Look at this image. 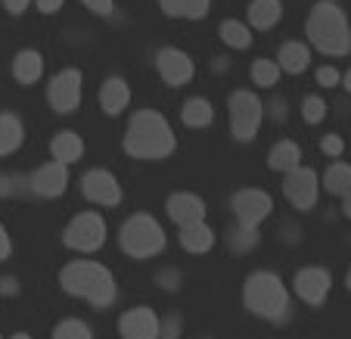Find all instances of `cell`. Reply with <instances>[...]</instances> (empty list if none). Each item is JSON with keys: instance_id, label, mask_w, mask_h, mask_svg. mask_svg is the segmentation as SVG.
Wrapping results in <instances>:
<instances>
[{"instance_id": "1", "label": "cell", "mask_w": 351, "mask_h": 339, "mask_svg": "<svg viewBox=\"0 0 351 339\" xmlns=\"http://www.w3.org/2000/svg\"><path fill=\"white\" fill-rule=\"evenodd\" d=\"M178 150V137L168 128L165 115L156 109H140L131 115L125 131V153L131 159H143V162H159Z\"/></svg>"}, {"instance_id": "2", "label": "cell", "mask_w": 351, "mask_h": 339, "mask_svg": "<svg viewBox=\"0 0 351 339\" xmlns=\"http://www.w3.org/2000/svg\"><path fill=\"white\" fill-rule=\"evenodd\" d=\"M60 286L69 296H75V299L90 302L97 312L109 308L115 302V296H119L112 271L106 265H99V261H87V259L69 261L60 271Z\"/></svg>"}, {"instance_id": "3", "label": "cell", "mask_w": 351, "mask_h": 339, "mask_svg": "<svg viewBox=\"0 0 351 339\" xmlns=\"http://www.w3.org/2000/svg\"><path fill=\"white\" fill-rule=\"evenodd\" d=\"M308 40L314 50L326 56H348L351 54V25L348 16L332 0H317L308 13Z\"/></svg>"}, {"instance_id": "4", "label": "cell", "mask_w": 351, "mask_h": 339, "mask_svg": "<svg viewBox=\"0 0 351 339\" xmlns=\"http://www.w3.org/2000/svg\"><path fill=\"white\" fill-rule=\"evenodd\" d=\"M243 305L252 314L265 320H274V324H283L289 320V293H286L283 280L274 271H255L245 277L243 283Z\"/></svg>"}, {"instance_id": "5", "label": "cell", "mask_w": 351, "mask_h": 339, "mask_svg": "<svg viewBox=\"0 0 351 339\" xmlns=\"http://www.w3.org/2000/svg\"><path fill=\"white\" fill-rule=\"evenodd\" d=\"M119 246L128 259H153L165 249V231L162 224L146 212H137L119 227Z\"/></svg>"}, {"instance_id": "6", "label": "cell", "mask_w": 351, "mask_h": 339, "mask_svg": "<svg viewBox=\"0 0 351 339\" xmlns=\"http://www.w3.org/2000/svg\"><path fill=\"white\" fill-rule=\"evenodd\" d=\"M230 131L239 143H252L258 137L261 119H265V103L258 100V93L252 91H233L230 93Z\"/></svg>"}, {"instance_id": "7", "label": "cell", "mask_w": 351, "mask_h": 339, "mask_svg": "<svg viewBox=\"0 0 351 339\" xmlns=\"http://www.w3.org/2000/svg\"><path fill=\"white\" fill-rule=\"evenodd\" d=\"M62 243L75 253H97L106 243V221L99 212H81L62 231Z\"/></svg>"}, {"instance_id": "8", "label": "cell", "mask_w": 351, "mask_h": 339, "mask_svg": "<svg viewBox=\"0 0 351 339\" xmlns=\"http://www.w3.org/2000/svg\"><path fill=\"white\" fill-rule=\"evenodd\" d=\"M81 93H84V75L78 69H62L60 75L50 78L47 84V103L60 115H72L81 106Z\"/></svg>"}, {"instance_id": "9", "label": "cell", "mask_w": 351, "mask_h": 339, "mask_svg": "<svg viewBox=\"0 0 351 339\" xmlns=\"http://www.w3.org/2000/svg\"><path fill=\"white\" fill-rule=\"evenodd\" d=\"M317 193H320V180L314 168H292L283 174V196L292 209L298 212H311L317 206Z\"/></svg>"}, {"instance_id": "10", "label": "cell", "mask_w": 351, "mask_h": 339, "mask_svg": "<svg viewBox=\"0 0 351 339\" xmlns=\"http://www.w3.org/2000/svg\"><path fill=\"white\" fill-rule=\"evenodd\" d=\"M230 209H233V215H237V224L258 227L261 221L271 215L274 202H271V196H267L265 190H258V187H245V190L233 193Z\"/></svg>"}, {"instance_id": "11", "label": "cell", "mask_w": 351, "mask_h": 339, "mask_svg": "<svg viewBox=\"0 0 351 339\" xmlns=\"http://www.w3.org/2000/svg\"><path fill=\"white\" fill-rule=\"evenodd\" d=\"M330 286H332V274L326 268H302V271H295V280H292L295 296L311 308L324 305L326 296H330Z\"/></svg>"}, {"instance_id": "12", "label": "cell", "mask_w": 351, "mask_h": 339, "mask_svg": "<svg viewBox=\"0 0 351 339\" xmlns=\"http://www.w3.org/2000/svg\"><path fill=\"white\" fill-rule=\"evenodd\" d=\"M81 193H84L90 202H97V206H119L121 202V184L115 180L112 172H106V168H90V172L81 178Z\"/></svg>"}, {"instance_id": "13", "label": "cell", "mask_w": 351, "mask_h": 339, "mask_svg": "<svg viewBox=\"0 0 351 339\" xmlns=\"http://www.w3.org/2000/svg\"><path fill=\"white\" fill-rule=\"evenodd\" d=\"M156 69H159L162 81H165L168 87L190 84L193 72H196L190 54H184V50H178V47H165V50H159V56H156Z\"/></svg>"}, {"instance_id": "14", "label": "cell", "mask_w": 351, "mask_h": 339, "mask_svg": "<svg viewBox=\"0 0 351 339\" xmlns=\"http://www.w3.org/2000/svg\"><path fill=\"white\" fill-rule=\"evenodd\" d=\"M159 333H162V320L156 318L153 308H146V305L131 308L119 320L121 339H159Z\"/></svg>"}, {"instance_id": "15", "label": "cell", "mask_w": 351, "mask_h": 339, "mask_svg": "<svg viewBox=\"0 0 351 339\" xmlns=\"http://www.w3.org/2000/svg\"><path fill=\"white\" fill-rule=\"evenodd\" d=\"M66 162H47V165H40L38 172L28 178V187H32V193H38V196H44V200H56V196H62L69 187V172H66Z\"/></svg>"}, {"instance_id": "16", "label": "cell", "mask_w": 351, "mask_h": 339, "mask_svg": "<svg viewBox=\"0 0 351 339\" xmlns=\"http://www.w3.org/2000/svg\"><path fill=\"white\" fill-rule=\"evenodd\" d=\"M165 212L178 227H186L196 221H206V202L196 193H171L165 202Z\"/></svg>"}, {"instance_id": "17", "label": "cell", "mask_w": 351, "mask_h": 339, "mask_svg": "<svg viewBox=\"0 0 351 339\" xmlns=\"http://www.w3.org/2000/svg\"><path fill=\"white\" fill-rule=\"evenodd\" d=\"M131 103V84H128L121 75H109L99 87V106L106 115H121Z\"/></svg>"}, {"instance_id": "18", "label": "cell", "mask_w": 351, "mask_h": 339, "mask_svg": "<svg viewBox=\"0 0 351 339\" xmlns=\"http://www.w3.org/2000/svg\"><path fill=\"white\" fill-rule=\"evenodd\" d=\"M277 62H280V69L289 75L308 72V66H311V47L302 44V40H286V44L280 47Z\"/></svg>"}, {"instance_id": "19", "label": "cell", "mask_w": 351, "mask_h": 339, "mask_svg": "<svg viewBox=\"0 0 351 339\" xmlns=\"http://www.w3.org/2000/svg\"><path fill=\"white\" fill-rule=\"evenodd\" d=\"M40 75H44V56L38 50H19L13 60V78L22 87H32L40 81Z\"/></svg>"}, {"instance_id": "20", "label": "cell", "mask_w": 351, "mask_h": 339, "mask_svg": "<svg viewBox=\"0 0 351 339\" xmlns=\"http://www.w3.org/2000/svg\"><path fill=\"white\" fill-rule=\"evenodd\" d=\"M180 246L190 255H202L215 246V231L206 224V221H196V224L180 227Z\"/></svg>"}, {"instance_id": "21", "label": "cell", "mask_w": 351, "mask_h": 339, "mask_svg": "<svg viewBox=\"0 0 351 339\" xmlns=\"http://www.w3.org/2000/svg\"><path fill=\"white\" fill-rule=\"evenodd\" d=\"M50 153H53L56 162H66V165H75V162L84 156V140L75 131H60L50 140Z\"/></svg>"}, {"instance_id": "22", "label": "cell", "mask_w": 351, "mask_h": 339, "mask_svg": "<svg viewBox=\"0 0 351 339\" xmlns=\"http://www.w3.org/2000/svg\"><path fill=\"white\" fill-rule=\"evenodd\" d=\"M280 19H283V3L280 0H252L249 3V25L258 28V32L274 28Z\"/></svg>"}, {"instance_id": "23", "label": "cell", "mask_w": 351, "mask_h": 339, "mask_svg": "<svg viewBox=\"0 0 351 339\" xmlns=\"http://www.w3.org/2000/svg\"><path fill=\"white\" fill-rule=\"evenodd\" d=\"M159 7L171 19H206L212 10V0H159Z\"/></svg>"}, {"instance_id": "24", "label": "cell", "mask_w": 351, "mask_h": 339, "mask_svg": "<svg viewBox=\"0 0 351 339\" xmlns=\"http://www.w3.org/2000/svg\"><path fill=\"white\" fill-rule=\"evenodd\" d=\"M298 162H302V150H298V143H292V140H280V143H274L271 153H267V165H271V172H292V168H298Z\"/></svg>"}, {"instance_id": "25", "label": "cell", "mask_w": 351, "mask_h": 339, "mask_svg": "<svg viewBox=\"0 0 351 339\" xmlns=\"http://www.w3.org/2000/svg\"><path fill=\"white\" fill-rule=\"evenodd\" d=\"M25 140V128L13 113H0V156H10L22 147Z\"/></svg>"}, {"instance_id": "26", "label": "cell", "mask_w": 351, "mask_h": 339, "mask_svg": "<svg viewBox=\"0 0 351 339\" xmlns=\"http://www.w3.org/2000/svg\"><path fill=\"white\" fill-rule=\"evenodd\" d=\"M180 119H184L186 128H208L215 121V109L206 97H190L180 109Z\"/></svg>"}, {"instance_id": "27", "label": "cell", "mask_w": 351, "mask_h": 339, "mask_svg": "<svg viewBox=\"0 0 351 339\" xmlns=\"http://www.w3.org/2000/svg\"><path fill=\"white\" fill-rule=\"evenodd\" d=\"M324 190L332 196H348L351 193V165L345 162H332L324 174Z\"/></svg>"}, {"instance_id": "28", "label": "cell", "mask_w": 351, "mask_h": 339, "mask_svg": "<svg viewBox=\"0 0 351 339\" xmlns=\"http://www.w3.org/2000/svg\"><path fill=\"white\" fill-rule=\"evenodd\" d=\"M218 34H221V40H224L227 47H233V50H245V47H252V32H249V25H243L239 19L221 22Z\"/></svg>"}, {"instance_id": "29", "label": "cell", "mask_w": 351, "mask_h": 339, "mask_svg": "<svg viewBox=\"0 0 351 339\" xmlns=\"http://www.w3.org/2000/svg\"><path fill=\"white\" fill-rule=\"evenodd\" d=\"M258 227H245V224H237L230 233H227V243H230L233 253H249V249L258 246Z\"/></svg>"}, {"instance_id": "30", "label": "cell", "mask_w": 351, "mask_h": 339, "mask_svg": "<svg viewBox=\"0 0 351 339\" xmlns=\"http://www.w3.org/2000/svg\"><path fill=\"white\" fill-rule=\"evenodd\" d=\"M280 62L277 60H255L252 62V81L258 87H274L280 81Z\"/></svg>"}, {"instance_id": "31", "label": "cell", "mask_w": 351, "mask_h": 339, "mask_svg": "<svg viewBox=\"0 0 351 339\" xmlns=\"http://www.w3.org/2000/svg\"><path fill=\"white\" fill-rule=\"evenodd\" d=\"M53 339H93V333H90V327H87L84 320L69 318V320H62V324H56Z\"/></svg>"}, {"instance_id": "32", "label": "cell", "mask_w": 351, "mask_h": 339, "mask_svg": "<svg viewBox=\"0 0 351 339\" xmlns=\"http://www.w3.org/2000/svg\"><path fill=\"white\" fill-rule=\"evenodd\" d=\"M302 119H305L308 125H320V121L326 119V103H324V97H317V93L305 97V100H302Z\"/></svg>"}, {"instance_id": "33", "label": "cell", "mask_w": 351, "mask_h": 339, "mask_svg": "<svg viewBox=\"0 0 351 339\" xmlns=\"http://www.w3.org/2000/svg\"><path fill=\"white\" fill-rule=\"evenodd\" d=\"M156 283H159L165 293H178L180 290V271H174V268H162V271L156 274Z\"/></svg>"}, {"instance_id": "34", "label": "cell", "mask_w": 351, "mask_h": 339, "mask_svg": "<svg viewBox=\"0 0 351 339\" xmlns=\"http://www.w3.org/2000/svg\"><path fill=\"white\" fill-rule=\"evenodd\" d=\"M320 153L330 156V159H339V156L345 153V140L339 137V134H326V137L320 140Z\"/></svg>"}, {"instance_id": "35", "label": "cell", "mask_w": 351, "mask_h": 339, "mask_svg": "<svg viewBox=\"0 0 351 339\" xmlns=\"http://www.w3.org/2000/svg\"><path fill=\"white\" fill-rule=\"evenodd\" d=\"M314 78H317L320 87H339V84H342V72H339V69H332V66H320Z\"/></svg>"}, {"instance_id": "36", "label": "cell", "mask_w": 351, "mask_h": 339, "mask_svg": "<svg viewBox=\"0 0 351 339\" xmlns=\"http://www.w3.org/2000/svg\"><path fill=\"white\" fill-rule=\"evenodd\" d=\"M159 339H180V318H178V314H168V318L162 320Z\"/></svg>"}, {"instance_id": "37", "label": "cell", "mask_w": 351, "mask_h": 339, "mask_svg": "<svg viewBox=\"0 0 351 339\" xmlns=\"http://www.w3.org/2000/svg\"><path fill=\"white\" fill-rule=\"evenodd\" d=\"M81 3H84L93 16H112V10H115V0H81Z\"/></svg>"}, {"instance_id": "38", "label": "cell", "mask_w": 351, "mask_h": 339, "mask_svg": "<svg viewBox=\"0 0 351 339\" xmlns=\"http://www.w3.org/2000/svg\"><path fill=\"white\" fill-rule=\"evenodd\" d=\"M62 3H66V0H34V7H38V13H44V16L60 13Z\"/></svg>"}, {"instance_id": "39", "label": "cell", "mask_w": 351, "mask_h": 339, "mask_svg": "<svg viewBox=\"0 0 351 339\" xmlns=\"http://www.w3.org/2000/svg\"><path fill=\"white\" fill-rule=\"evenodd\" d=\"M10 253H13V243H10L7 227L0 224V261H7V259H10Z\"/></svg>"}, {"instance_id": "40", "label": "cell", "mask_w": 351, "mask_h": 339, "mask_svg": "<svg viewBox=\"0 0 351 339\" xmlns=\"http://www.w3.org/2000/svg\"><path fill=\"white\" fill-rule=\"evenodd\" d=\"M19 293V280L16 277H0V296H16Z\"/></svg>"}, {"instance_id": "41", "label": "cell", "mask_w": 351, "mask_h": 339, "mask_svg": "<svg viewBox=\"0 0 351 339\" xmlns=\"http://www.w3.org/2000/svg\"><path fill=\"white\" fill-rule=\"evenodd\" d=\"M28 3H32V0H3V7H7L10 16H22Z\"/></svg>"}, {"instance_id": "42", "label": "cell", "mask_w": 351, "mask_h": 339, "mask_svg": "<svg viewBox=\"0 0 351 339\" xmlns=\"http://www.w3.org/2000/svg\"><path fill=\"white\" fill-rule=\"evenodd\" d=\"M16 178H10V174H0V196H13L19 187H13Z\"/></svg>"}, {"instance_id": "43", "label": "cell", "mask_w": 351, "mask_h": 339, "mask_svg": "<svg viewBox=\"0 0 351 339\" xmlns=\"http://www.w3.org/2000/svg\"><path fill=\"white\" fill-rule=\"evenodd\" d=\"M271 115H274V119H277V121H283V119H286V103L280 100V97L271 103Z\"/></svg>"}, {"instance_id": "44", "label": "cell", "mask_w": 351, "mask_h": 339, "mask_svg": "<svg viewBox=\"0 0 351 339\" xmlns=\"http://www.w3.org/2000/svg\"><path fill=\"white\" fill-rule=\"evenodd\" d=\"M342 215L351 221V193H348V196H342Z\"/></svg>"}, {"instance_id": "45", "label": "cell", "mask_w": 351, "mask_h": 339, "mask_svg": "<svg viewBox=\"0 0 351 339\" xmlns=\"http://www.w3.org/2000/svg\"><path fill=\"white\" fill-rule=\"evenodd\" d=\"M342 87H345V91H348V93H351V69H348V72H345V75H342Z\"/></svg>"}, {"instance_id": "46", "label": "cell", "mask_w": 351, "mask_h": 339, "mask_svg": "<svg viewBox=\"0 0 351 339\" xmlns=\"http://www.w3.org/2000/svg\"><path fill=\"white\" fill-rule=\"evenodd\" d=\"M345 286L351 290V268H348V274H345Z\"/></svg>"}, {"instance_id": "47", "label": "cell", "mask_w": 351, "mask_h": 339, "mask_svg": "<svg viewBox=\"0 0 351 339\" xmlns=\"http://www.w3.org/2000/svg\"><path fill=\"white\" fill-rule=\"evenodd\" d=\"M13 339H32V336H28V333H16Z\"/></svg>"}]
</instances>
